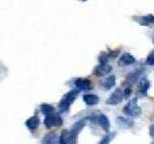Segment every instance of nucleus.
I'll return each mask as SVG.
<instances>
[{"instance_id": "10", "label": "nucleus", "mask_w": 154, "mask_h": 144, "mask_svg": "<svg viewBox=\"0 0 154 144\" xmlns=\"http://www.w3.org/2000/svg\"><path fill=\"white\" fill-rule=\"evenodd\" d=\"M140 23L144 26L151 25V24L154 23V16H152V14H148V16L141 17L140 18Z\"/></svg>"}, {"instance_id": "5", "label": "nucleus", "mask_w": 154, "mask_h": 144, "mask_svg": "<svg viewBox=\"0 0 154 144\" xmlns=\"http://www.w3.org/2000/svg\"><path fill=\"white\" fill-rule=\"evenodd\" d=\"M76 86L81 90H88L91 88V81L88 79H77L75 82Z\"/></svg>"}, {"instance_id": "4", "label": "nucleus", "mask_w": 154, "mask_h": 144, "mask_svg": "<svg viewBox=\"0 0 154 144\" xmlns=\"http://www.w3.org/2000/svg\"><path fill=\"white\" fill-rule=\"evenodd\" d=\"M124 97V94L122 93V91L120 89H117L115 92L110 96V98L107 100L108 105H118L119 103H120L122 101Z\"/></svg>"}, {"instance_id": "11", "label": "nucleus", "mask_w": 154, "mask_h": 144, "mask_svg": "<svg viewBox=\"0 0 154 144\" xmlns=\"http://www.w3.org/2000/svg\"><path fill=\"white\" fill-rule=\"evenodd\" d=\"M115 84H116V77L114 75H112V76L108 77L107 79L103 81L102 86L106 89H109L111 88H113V86H115Z\"/></svg>"}, {"instance_id": "13", "label": "nucleus", "mask_w": 154, "mask_h": 144, "mask_svg": "<svg viewBox=\"0 0 154 144\" xmlns=\"http://www.w3.org/2000/svg\"><path fill=\"white\" fill-rule=\"evenodd\" d=\"M26 124L30 129H36L38 126V124H40V120H38V117L35 116V117H32L29 119Z\"/></svg>"}, {"instance_id": "14", "label": "nucleus", "mask_w": 154, "mask_h": 144, "mask_svg": "<svg viewBox=\"0 0 154 144\" xmlns=\"http://www.w3.org/2000/svg\"><path fill=\"white\" fill-rule=\"evenodd\" d=\"M148 88H149V82L146 78L142 79L141 83H140V89H141L142 92L146 93L148 89Z\"/></svg>"}, {"instance_id": "12", "label": "nucleus", "mask_w": 154, "mask_h": 144, "mask_svg": "<svg viewBox=\"0 0 154 144\" xmlns=\"http://www.w3.org/2000/svg\"><path fill=\"white\" fill-rule=\"evenodd\" d=\"M71 139H70V132L69 131H64L61 134L60 137V143L61 144H70Z\"/></svg>"}, {"instance_id": "7", "label": "nucleus", "mask_w": 154, "mask_h": 144, "mask_svg": "<svg viewBox=\"0 0 154 144\" xmlns=\"http://www.w3.org/2000/svg\"><path fill=\"white\" fill-rule=\"evenodd\" d=\"M133 62H135V59L132 55L129 54V53H125V54H123L119 60V64L122 65V66L132 64Z\"/></svg>"}, {"instance_id": "9", "label": "nucleus", "mask_w": 154, "mask_h": 144, "mask_svg": "<svg viewBox=\"0 0 154 144\" xmlns=\"http://www.w3.org/2000/svg\"><path fill=\"white\" fill-rule=\"evenodd\" d=\"M98 123L101 127H102L105 131H108V129L110 127V122H109V119L107 118V116L104 114H101L99 115L98 117Z\"/></svg>"}, {"instance_id": "2", "label": "nucleus", "mask_w": 154, "mask_h": 144, "mask_svg": "<svg viewBox=\"0 0 154 144\" xmlns=\"http://www.w3.org/2000/svg\"><path fill=\"white\" fill-rule=\"evenodd\" d=\"M77 93H78V91L77 90H71L67 94H66L64 96V98H63V100L61 101V103H60V109L62 110H66L67 109H69L70 104L73 102L74 99L76 98Z\"/></svg>"}, {"instance_id": "16", "label": "nucleus", "mask_w": 154, "mask_h": 144, "mask_svg": "<svg viewBox=\"0 0 154 144\" xmlns=\"http://www.w3.org/2000/svg\"><path fill=\"white\" fill-rule=\"evenodd\" d=\"M108 56L105 54V53H103L102 55L100 56L99 58V62H101V64H107V62H108Z\"/></svg>"}, {"instance_id": "6", "label": "nucleus", "mask_w": 154, "mask_h": 144, "mask_svg": "<svg viewBox=\"0 0 154 144\" xmlns=\"http://www.w3.org/2000/svg\"><path fill=\"white\" fill-rule=\"evenodd\" d=\"M112 70V67L108 64H100L95 68V74L97 76H104L108 74Z\"/></svg>"}, {"instance_id": "19", "label": "nucleus", "mask_w": 154, "mask_h": 144, "mask_svg": "<svg viewBox=\"0 0 154 144\" xmlns=\"http://www.w3.org/2000/svg\"><path fill=\"white\" fill-rule=\"evenodd\" d=\"M150 134H151V136H154V125H152L150 127Z\"/></svg>"}, {"instance_id": "17", "label": "nucleus", "mask_w": 154, "mask_h": 144, "mask_svg": "<svg viewBox=\"0 0 154 144\" xmlns=\"http://www.w3.org/2000/svg\"><path fill=\"white\" fill-rule=\"evenodd\" d=\"M147 64L149 65H154V51L151 52L147 57Z\"/></svg>"}, {"instance_id": "18", "label": "nucleus", "mask_w": 154, "mask_h": 144, "mask_svg": "<svg viewBox=\"0 0 154 144\" xmlns=\"http://www.w3.org/2000/svg\"><path fill=\"white\" fill-rule=\"evenodd\" d=\"M112 137H113V136H107L106 137H104L102 140H101V142H100V144H108L109 142H110V140L112 139Z\"/></svg>"}, {"instance_id": "3", "label": "nucleus", "mask_w": 154, "mask_h": 144, "mask_svg": "<svg viewBox=\"0 0 154 144\" xmlns=\"http://www.w3.org/2000/svg\"><path fill=\"white\" fill-rule=\"evenodd\" d=\"M62 118L58 114H48L45 120V124L47 128H50L53 126H60V125H62Z\"/></svg>"}, {"instance_id": "1", "label": "nucleus", "mask_w": 154, "mask_h": 144, "mask_svg": "<svg viewBox=\"0 0 154 144\" xmlns=\"http://www.w3.org/2000/svg\"><path fill=\"white\" fill-rule=\"evenodd\" d=\"M123 112L126 115H128V116H132V117L139 116L141 114L142 109L137 104V98H134L129 101L128 104L123 108Z\"/></svg>"}, {"instance_id": "15", "label": "nucleus", "mask_w": 154, "mask_h": 144, "mask_svg": "<svg viewBox=\"0 0 154 144\" xmlns=\"http://www.w3.org/2000/svg\"><path fill=\"white\" fill-rule=\"evenodd\" d=\"M42 112H45V113L52 114V112H54V109H53V107H51V106H49V105H42Z\"/></svg>"}, {"instance_id": "8", "label": "nucleus", "mask_w": 154, "mask_h": 144, "mask_svg": "<svg viewBox=\"0 0 154 144\" xmlns=\"http://www.w3.org/2000/svg\"><path fill=\"white\" fill-rule=\"evenodd\" d=\"M85 103L89 106H94L96 105L99 102V98L97 95H94V94H86L84 95L83 97Z\"/></svg>"}]
</instances>
